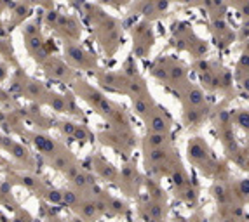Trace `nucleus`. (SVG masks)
<instances>
[{"mask_svg": "<svg viewBox=\"0 0 249 222\" xmlns=\"http://www.w3.org/2000/svg\"><path fill=\"white\" fill-rule=\"evenodd\" d=\"M209 32H211L213 38L216 40V46L225 49V47L232 46L237 40V35L230 25L227 23V17H214L209 19Z\"/></svg>", "mask_w": 249, "mask_h": 222, "instance_id": "f257e3e1", "label": "nucleus"}, {"mask_svg": "<svg viewBox=\"0 0 249 222\" xmlns=\"http://www.w3.org/2000/svg\"><path fill=\"white\" fill-rule=\"evenodd\" d=\"M187 157L188 161L196 167H202L208 160H211V149H209L208 143L202 137H192L187 144Z\"/></svg>", "mask_w": 249, "mask_h": 222, "instance_id": "f03ea898", "label": "nucleus"}, {"mask_svg": "<svg viewBox=\"0 0 249 222\" xmlns=\"http://www.w3.org/2000/svg\"><path fill=\"white\" fill-rule=\"evenodd\" d=\"M178 95L183 108H199L202 104H206L204 89L192 82H188L187 85H183L181 89H178Z\"/></svg>", "mask_w": 249, "mask_h": 222, "instance_id": "7ed1b4c3", "label": "nucleus"}, {"mask_svg": "<svg viewBox=\"0 0 249 222\" xmlns=\"http://www.w3.org/2000/svg\"><path fill=\"white\" fill-rule=\"evenodd\" d=\"M164 111L166 110H162V108L157 106L152 111V115H148L145 118L148 132H159V134H169L171 132V120Z\"/></svg>", "mask_w": 249, "mask_h": 222, "instance_id": "20e7f679", "label": "nucleus"}, {"mask_svg": "<svg viewBox=\"0 0 249 222\" xmlns=\"http://www.w3.org/2000/svg\"><path fill=\"white\" fill-rule=\"evenodd\" d=\"M211 106L208 103L202 104L199 108H183V124L187 125V128H199L204 124V120L209 116Z\"/></svg>", "mask_w": 249, "mask_h": 222, "instance_id": "39448f33", "label": "nucleus"}, {"mask_svg": "<svg viewBox=\"0 0 249 222\" xmlns=\"http://www.w3.org/2000/svg\"><path fill=\"white\" fill-rule=\"evenodd\" d=\"M178 153L171 146H162V148H152V149H145V161L148 167L152 165H159L164 163V161L171 160L173 157H176Z\"/></svg>", "mask_w": 249, "mask_h": 222, "instance_id": "423d86ee", "label": "nucleus"}, {"mask_svg": "<svg viewBox=\"0 0 249 222\" xmlns=\"http://www.w3.org/2000/svg\"><path fill=\"white\" fill-rule=\"evenodd\" d=\"M190 82L188 80V71L187 68L181 64L179 61H171V66H169V85L173 87V89H181L183 85H187V83Z\"/></svg>", "mask_w": 249, "mask_h": 222, "instance_id": "0eeeda50", "label": "nucleus"}, {"mask_svg": "<svg viewBox=\"0 0 249 222\" xmlns=\"http://www.w3.org/2000/svg\"><path fill=\"white\" fill-rule=\"evenodd\" d=\"M211 194L216 200V203L220 206H227L232 203V193H230V184L229 182H221L216 181L211 186Z\"/></svg>", "mask_w": 249, "mask_h": 222, "instance_id": "6e6552de", "label": "nucleus"}, {"mask_svg": "<svg viewBox=\"0 0 249 222\" xmlns=\"http://www.w3.org/2000/svg\"><path fill=\"white\" fill-rule=\"evenodd\" d=\"M143 146L145 149L152 148H162V146H171V137L169 134H159V132H148L143 139Z\"/></svg>", "mask_w": 249, "mask_h": 222, "instance_id": "1a4fd4ad", "label": "nucleus"}, {"mask_svg": "<svg viewBox=\"0 0 249 222\" xmlns=\"http://www.w3.org/2000/svg\"><path fill=\"white\" fill-rule=\"evenodd\" d=\"M171 61H173L171 58H160L154 64V68H152V75H154L159 82H162V83L169 82V66H171Z\"/></svg>", "mask_w": 249, "mask_h": 222, "instance_id": "9d476101", "label": "nucleus"}, {"mask_svg": "<svg viewBox=\"0 0 249 222\" xmlns=\"http://www.w3.org/2000/svg\"><path fill=\"white\" fill-rule=\"evenodd\" d=\"M133 108L142 118H146L148 115H152V111L157 108V104L152 101V97H133Z\"/></svg>", "mask_w": 249, "mask_h": 222, "instance_id": "9b49d317", "label": "nucleus"}, {"mask_svg": "<svg viewBox=\"0 0 249 222\" xmlns=\"http://www.w3.org/2000/svg\"><path fill=\"white\" fill-rule=\"evenodd\" d=\"M213 120H214V125L218 130H220V128L233 127V111L225 110V108H218V110L214 111Z\"/></svg>", "mask_w": 249, "mask_h": 222, "instance_id": "f8f14e48", "label": "nucleus"}, {"mask_svg": "<svg viewBox=\"0 0 249 222\" xmlns=\"http://www.w3.org/2000/svg\"><path fill=\"white\" fill-rule=\"evenodd\" d=\"M176 196H179V200L181 202H185L187 205H192V206H196L197 205V202H199V191H197V188L194 184H188V186H185L183 190H179V191H176Z\"/></svg>", "mask_w": 249, "mask_h": 222, "instance_id": "ddd939ff", "label": "nucleus"}, {"mask_svg": "<svg viewBox=\"0 0 249 222\" xmlns=\"http://www.w3.org/2000/svg\"><path fill=\"white\" fill-rule=\"evenodd\" d=\"M220 91L227 95L235 94V91H233V73L223 68V66L220 68Z\"/></svg>", "mask_w": 249, "mask_h": 222, "instance_id": "4468645a", "label": "nucleus"}, {"mask_svg": "<svg viewBox=\"0 0 249 222\" xmlns=\"http://www.w3.org/2000/svg\"><path fill=\"white\" fill-rule=\"evenodd\" d=\"M171 182H173V186H175L176 191L183 190L185 186L190 184V177H188L187 170L183 169V165H181V167H178L175 172L171 174Z\"/></svg>", "mask_w": 249, "mask_h": 222, "instance_id": "2eb2a0df", "label": "nucleus"}, {"mask_svg": "<svg viewBox=\"0 0 249 222\" xmlns=\"http://www.w3.org/2000/svg\"><path fill=\"white\" fill-rule=\"evenodd\" d=\"M233 124L249 137V110L242 108V110L233 111Z\"/></svg>", "mask_w": 249, "mask_h": 222, "instance_id": "dca6fc26", "label": "nucleus"}, {"mask_svg": "<svg viewBox=\"0 0 249 222\" xmlns=\"http://www.w3.org/2000/svg\"><path fill=\"white\" fill-rule=\"evenodd\" d=\"M146 210H148V215L152 219H155V221H160V219L166 217V202H159V200H152V202L148 203V206H146Z\"/></svg>", "mask_w": 249, "mask_h": 222, "instance_id": "f3484780", "label": "nucleus"}, {"mask_svg": "<svg viewBox=\"0 0 249 222\" xmlns=\"http://www.w3.org/2000/svg\"><path fill=\"white\" fill-rule=\"evenodd\" d=\"M188 52L192 54V58L194 59H204L206 58V54L209 52V44L206 40H202V38H197V40L190 46Z\"/></svg>", "mask_w": 249, "mask_h": 222, "instance_id": "a211bd4d", "label": "nucleus"}, {"mask_svg": "<svg viewBox=\"0 0 249 222\" xmlns=\"http://www.w3.org/2000/svg\"><path fill=\"white\" fill-rule=\"evenodd\" d=\"M67 54H68V58H70V61H73L75 64H82L86 66L89 61V56L86 52H84L80 47L77 46H68L67 47Z\"/></svg>", "mask_w": 249, "mask_h": 222, "instance_id": "6ab92c4d", "label": "nucleus"}, {"mask_svg": "<svg viewBox=\"0 0 249 222\" xmlns=\"http://www.w3.org/2000/svg\"><path fill=\"white\" fill-rule=\"evenodd\" d=\"M49 75H53V77H56V79H61V80H67L68 77H70V71H68V68L63 63L59 61H51L49 64Z\"/></svg>", "mask_w": 249, "mask_h": 222, "instance_id": "aec40b11", "label": "nucleus"}, {"mask_svg": "<svg viewBox=\"0 0 249 222\" xmlns=\"http://www.w3.org/2000/svg\"><path fill=\"white\" fill-rule=\"evenodd\" d=\"M122 75H124L125 79H134V77H138V68H136V63H134L133 58H129L127 61L124 63V68H122Z\"/></svg>", "mask_w": 249, "mask_h": 222, "instance_id": "412c9836", "label": "nucleus"}, {"mask_svg": "<svg viewBox=\"0 0 249 222\" xmlns=\"http://www.w3.org/2000/svg\"><path fill=\"white\" fill-rule=\"evenodd\" d=\"M98 172H100L105 179H108V181H115L117 179V170L113 169L110 163H101L100 167H98Z\"/></svg>", "mask_w": 249, "mask_h": 222, "instance_id": "4be33fe9", "label": "nucleus"}, {"mask_svg": "<svg viewBox=\"0 0 249 222\" xmlns=\"http://www.w3.org/2000/svg\"><path fill=\"white\" fill-rule=\"evenodd\" d=\"M233 77H235L237 83L241 85L242 91L249 94V70L248 71H239V73H233Z\"/></svg>", "mask_w": 249, "mask_h": 222, "instance_id": "5701e85b", "label": "nucleus"}, {"mask_svg": "<svg viewBox=\"0 0 249 222\" xmlns=\"http://www.w3.org/2000/svg\"><path fill=\"white\" fill-rule=\"evenodd\" d=\"M235 35H237V42H241V44L249 40V21H242V25L237 28Z\"/></svg>", "mask_w": 249, "mask_h": 222, "instance_id": "b1692460", "label": "nucleus"}, {"mask_svg": "<svg viewBox=\"0 0 249 222\" xmlns=\"http://www.w3.org/2000/svg\"><path fill=\"white\" fill-rule=\"evenodd\" d=\"M96 205L94 203H82V205L79 206V212L84 215V217H88V219H92L96 215Z\"/></svg>", "mask_w": 249, "mask_h": 222, "instance_id": "393cba45", "label": "nucleus"}, {"mask_svg": "<svg viewBox=\"0 0 249 222\" xmlns=\"http://www.w3.org/2000/svg\"><path fill=\"white\" fill-rule=\"evenodd\" d=\"M53 165H54V169L67 170L68 169V155H56V157L53 158Z\"/></svg>", "mask_w": 249, "mask_h": 222, "instance_id": "a878e982", "label": "nucleus"}, {"mask_svg": "<svg viewBox=\"0 0 249 222\" xmlns=\"http://www.w3.org/2000/svg\"><path fill=\"white\" fill-rule=\"evenodd\" d=\"M169 4H171V0H157V2H155V14H157V19L169 11Z\"/></svg>", "mask_w": 249, "mask_h": 222, "instance_id": "bb28decb", "label": "nucleus"}, {"mask_svg": "<svg viewBox=\"0 0 249 222\" xmlns=\"http://www.w3.org/2000/svg\"><path fill=\"white\" fill-rule=\"evenodd\" d=\"M248 70H249V54L242 52V56L239 58V61H237L235 71H233V73H239V71H248Z\"/></svg>", "mask_w": 249, "mask_h": 222, "instance_id": "cd10ccee", "label": "nucleus"}, {"mask_svg": "<svg viewBox=\"0 0 249 222\" xmlns=\"http://www.w3.org/2000/svg\"><path fill=\"white\" fill-rule=\"evenodd\" d=\"M108 208H113V212H117V214H124L125 210H127V206H125V203H122L121 200H112L110 205H108Z\"/></svg>", "mask_w": 249, "mask_h": 222, "instance_id": "c85d7f7f", "label": "nucleus"}, {"mask_svg": "<svg viewBox=\"0 0 249 222\" xmlns=\"http://www.w3.org/2000/svg\"><path fill=\"white\" fill-rule=\"evenodd\" d=\"M63 202L67 203V205H75V203L79 202V196L73 191H65L63 193Z\"/></svg>", "mask_w": 249, "mask_h": 222, "instance_id": "c756f323", "label": "nucleus"}, {"mask_svg": "<svg viewBox=\"0 0 249 222\" xmlns=\"http://www.w3.org/2000/svg\"><path fill=\"white\" fill-rule=\"evenodd\" d=\"M75 128H77V125H73L71 122H63L61 124V132L63 134H67V136H73Z\"/></svg>", "mask_w": 249, "mask_h": 222, "instance_id": "7c9ffc66", "label": "nucleus"}, {"mask_svg": "<svg viewBox=\"0 0 249 222\" xmlns=\"http://www.w3.org/2000/svg\"><path fill=\"white\" fill-rule=\"evenodd\" d=\"M73 137H75L77 141H79V143H84V141L88 139V132H86V128H84V127H79V125H77Z\"/></svg>", "mask_w": 249, "mask_h": 222, "instance_id": "2f4dec72", "label": "nucleus"}, {"mask_svg": "<svg viewBox=\"0 0 249 222\" xmlns=\"http://www.w3.org/2000/svg\"><path fill=\"white\" fill-rule=\"evenodd\" d=\"M239 14H241L242 21H249V0H246L244 4L241 5V9H239Z\"/></svg>", "mask_w": 249, "mask_h": 222, "instance_id": "473e14b6", "label": "nucleus"}, {"mask_svg": "<svg viewBox=\"0 0 249 222\" xmlns=\"http://www.w3.org/2000/svg\"><path fill=\"white\" fill-rule=\"evenodd\" d=\"M42 92H44V87H42L40 83H37V82L30 83V94L34 95V97H37V95H40Z\"/></svg>", "mask_w": 249, "mask_h": 222, "instance_id": "72a5a7b5", "label": "nucleus"}, {"mask_svg": "<svg viewBox=\"0 0 249 222\" xmlns=\"http://www.w3.org/2000/svg\"><path fill=\"white\" fill-rule=\"evenodd\" d=\"M49 200H51V202H54V203H59V202H63V194H59L58 191H51Z\"/></svg>", "mask_w": 249, "mask_h": 222, "instance_id": "f704fd0d", "label": "nucleus"}, {"mask_svg": "<svg viewBox=\"0 0 249 222\" xmlns=\"http://www.w3.org/2000/svg\"><path fill=\"white\" fill-rule=\"evenodd\" d=\"M178 4L188 5V7H199V0H178Z\"/></svg>", "mask_w": 249, "mask_h": 222, "instance_id": "c9c22d12", "label": "nucleus"}, {"mask_svg": "<svg viewBox=\"0 0 249 222\" xmlns=\"http://www.w3.org/2000/svg\"><path fill=\"white\" fill-rule=\"evenodd\" d=\"M227 2H229L230 7H233V9H237V11H239V9H241V5L244 4L246 0H227Z\"/></svg>", "mask_w": 249, "mask_h": 222, "instance_id": "e433bc0d", "label": "nucleus"}, {"mask_svg": "<svg viewBox=\"0 0 249 222\" xmlns=\"http://www.w3.org/2000/svg\"><path fill=\"white\" fill-rule=\"evenodd\" d=\"M58 19H59L58 13H53V11H51V13L47 14V21H49V23H58Z\"/></svg>", "mask_w": 249, "mask_h": 222, "instance_id": "4c0bfd02", "label": "nucleus"}, {"mask_svg": "<svg viewBox=\"0 0 249 222\" xmlns=\"http://www.w3.org/2000/svg\"><path fill=\"white\" fill-rule=\"evenodd\" d=\"M242 52H244V54H249V40H246L244 44H242Z\"/></svg>", "mask_w": 249, "mask_h": 222, "instance_id": "58836bf2", "label": "nucleus"}, {"mask_svg": "<svg viewBox=\"0 0 249 222\" xmlns=\"http://www.w3.org/2000/svg\"><path fill=\"white\" fill-rule=\"evenodd\" d=\"M176 222H190V221H187V219H183V217H178L176 219Z\"/></svg>", "mask_w": 249, "mask_h": 222, "instance_id": "ea45409f", "label": "nucleus"}, {"mask_svg": "<svg viewBox=\"0 0 249 222\" xmlns=\"http://www.w3.org/2000/svg\"><path fill=\"white\" fill-rule=\"evenodd\" d=\"M71 222H84V221H80V219H73Z\"/></svg>", "mask_w": 249, "mask_h": 222, "instance_id": "a19ab883", "label": "nucleus"}, {"mask_svg": "<svg viewBox=\"0 0 249 222\" xmlns=\"http://www.w3.org/2000/svg\"><path fill=\"white\" fill-rule=\"evenodd\" d=\"M171 2H178V0H171Z\"/></svg>", "mask_w": 249, "mask_h": 222, "instance_id": "79ce46f5", "label": "nucleus"}]
</instances>
